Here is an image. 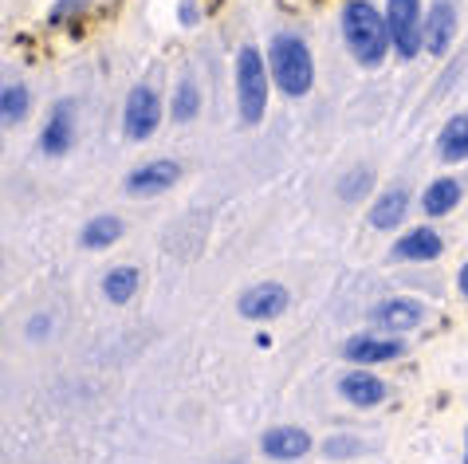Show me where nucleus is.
<instances>
[{"label":"nucleus","mask_w":468,"mask_h":464,"mask_svg":"<svg viewBox=\"0 0 468 464\" xmlns=\"http://www.w3.org/2000/svg\"><path fill=\"white\" fill-rule=\"evenodd\" d=\"M425 303L413 300V295H389V300L374 303L370 307V323L386 331V334H398V331H413L425 323Z\"/></svg>","instance_id":"0eeeda50"},{"label":"nucleus","mask_w":468,"mask_h":464,"mask_svg":"<svg viewBox=\"0 0 468 464\" xmlns=\"http://www.w3.org/2000/svg\"><path fill=\"white\" fill-rule=\"evenodd\" d=\"M441 162H464L468 158V114H452L445 122V131L437 138Z\"/></svg>","instance_id":"a211bd4d"},{"label":"nucleus","mask_w":468,"mask_h":464,"mask_svg":"<svg viewBox=\"0 0 468 464\" xmlns=\"http://www.w3.org/2000/svg\"><path fill=\"white\" fill-rule=\"evenodd\" d=\"M177 177H181V165L174 158H158V162L138 165V170L126 177V193L130 197H158V193L177 185Z\"/></svg>","instance_id":"6e6552de"},{"label":"nucleus","mask_w":468,"mask_h":464,"mask_svg":"<svg viewBox=\"0 0 468 464\" xmlns=\"http://www.w3.org/2000/svg\"><path fill=\"white\" fill-rule=\"evenodd\" d=\"M162 122V102L154 95V87H134L126 95V107H122V131L130 142H146Z\"/></svg>","instance_id":"39448f33"},{"label":"nucleus","mask_w":468,"mask_h":464,"mask_svg":"<svg viewBox=\"0 0 468 464\" xmlns=\"http://www.w3.org/2000/svg\"><path fill=\"white\" fill-rule=\"evenodd\" d=\"M83 5H87V0H59V5L51 8V24H63V20L71 16V12H80Z\"/></svg>","instance_id":"393cba45"},{"label":"nucleus","mask_w":468,"mask_h":464,"mask_svg":"<svg viewBox=\"0 0 468 464\" xmlns=\"http://www.w3.org/2000/svg\"><path fill=\"white\" fill-rule=\"evenodd\" d=\"M343 40L362 68H378L389 51V24L370 0H346L343 5Z\"/></svg>","instance_id":"f257e3e1"},{"label":"nucleus","mask_w":468,"mask_h":464,"mask_svg":"<svg viewBox=\"0 0 468 464\" xmlns=\"http://www.w3.org/2000/svg\"><path fill=\"white\" fill-rule=\"evenodd\" d=\"M24 334H28L32 343H44L48 334H51V315H32L28 327H24Z\"/></svg>","instance_id":"b1692460"},{"label":"nucleus","mask_w":468,"mask_h":464,"mask_svg":"<svg viewBox=\"0 0 468 464\" xmlns=\"http://www.w3.org/2000/svg\"><path fill=\"white\" fill-rule=\"evenodd\" d=\"M28 107H32L28 87L8 83L5 91H0V122H5V126H16V122L28 119Z\"/></svg>","instance_id":"aec40b11"},{"label":"nucleus","mask_w":468,"mask_h":464,"mask_svg":"<svg viewBox=\"0 0 468 464\" xmlns=\"http://www.w3.org/2000/svg\"><path fill=\"white\" fill-rule=\"evenodd\" d=\"M386 24H389V44H394L401 59H413L425 47L421 0H386Z\"/></svg>","instance_id":"20e7f679"},{"label":"nucleus","mask_w":468,"mask_h":464,"mask_svg":"<svg viewBox=\"0 0 468 464\" xmlns=\"http://www.w3.org/2000/svg\"><path fill=\"white\" fill-rule=\"evenodd\" d=\"M406 354V343L401 339H378V334H355V339L343 343V358L355 366H378V363H394V358Z\"/></svg>","instance_id":"1a4fd4ad"},{"label":"nucleus","mask_w":468,"mask_h":464,"mask_svg":"<svg viewBox=\"0 0 468 464\" xmlns=\"http://www.w3.org/2000/svg\"><path fill=\"white\" fill-rule=\"evenodd\" d=\"M181 24H186V28H193V24H197V5H193V0H186V5H181Z\"/></svg>","instance_id":"a878e982"},{"label":"nucleus","mask_w":468,"mask_h":464,"mask_svg":"<svg viewBox=\"0 0 468 464\" xmlns=\"http://www.w3.org/2000/svg\"><path fill=\"white\" fill-rule=\"evenodd\" d=\"M292 307V295L283 283L276 279H264V283H256V288H249L237 300V311L249 319V323H268V319H280L283 311Z\"/></svg>","instance_id":"423d86ee"},{"label":"nucleus","mask_w":468,"mask_h":464,"mask_svg":"<svg viewBox=\"0 0 468 464\" xmlns=\"http://www.w3.org/2000/svg\"><path fill=\"white\" fill-rule=\"evenodd\" d=\"M464 460H468V453H464Z\"/></svg>","instance_id":"cd10ccee"},{"label":"nucleus","mask_w":468,"mask_h":464,"mask_svg":"<svg viewBox=\"0 0 468 464\" xmlns=\"http://www.w3.org/2000/svg\"><path fill=\"white\" fill-rule=\"evenodd\" d=\"M170 114L177 122H193L201 114V87L193 83V79H181L177 83V91L170 99Z\"/></svg>","instance_id":"412c9836"},{"label":"nucleus","mask_w":468,"mask_h":464,"mask_svg":"<svg viewBox=\"0 0 468 464\" xmlns=\"http://www.w3.org/2000/svg\"><path fill=\"white\" fill-rule=\"evenodd\" d=\"M406 205H410V193L394 185V189H386L378 201H374V209H370V225L378 228V232H389L401 216H406Z\"/></svg>","instance_id":"f3484780"},{"label":"nucleus","mask_w":468,"mask_h":464,"mask_svg":"<svg viewBox=\"0 0 468 464\" xmlns=\"http://www.w3.org/2000/svg\"><path fill=\"white\" fill-rule=\"evenodd\" d=\"M457 36V8L452 0H433V8L425 12V51L429 56H445Z\"/></svg>","instance_id":"ddd939ff"},{"label":"nucleus","mask_w":468,"mask_h":464,"mask_svg":"<svg viewBox=\"0 0 468 464\" xmlns=\"http://www.w3.org/2000/svg\"><path fill=\"white\" fill-rule=\"evenodd\" d=\"M457 283H461V295L468 300V260H464V268H461V276H457Z\"/></svg>","instance_id":"bb28decb"},{"label":"nucleus","mask_w":468,"mask_h":464,"mask_svg":"<svg viewBox=\"0 0 468 464\" xmlns=\"http://www.w3.org/2000/svg\"><path fill=\"white\" fill-rule=\"evenodd\" d=\"M268 68L271 79L288 99H303L315 83V63H311V47L303 44V36L295 32H276L268 44Z\"/></svg>","instance_id":"f03ea898"},{"label":"nucleus","mask_w":468,"mask_h":464,"mask_svg":"<svg viewBox=\"0 0 468 464\" xmlns=\"http://www.w3.org/2000/svg\"><path fill=\"white\" fill-rule=\"evenodd\" d=\"M268 68H264V56L260 47L244 44L237 51V107H240V119L244 126H256L264 122L268 114Z\"/></svg>","instance_id":"7ed1b4c3"},{"label":"nucleus","mask_w":468,"mask_h":464,"mask_svg":"<svg viewBox=\"0 0 468 464\" xmlns=\"http://www.w3.org/2000/svg\"><path fill=\"white\" fill-rule=\"evenodd\" d=\"M260 453L268 460H299L311 453V433L299 425H276L260 437Z\"/></svg>","instance_id":"f8f14e48"},{"label":"nucleus","mask_w":468,"mask_h":464,"mask_svg":"<svg viewBox=\"0 0 468 464\" xmlns=\"http://www.w3.org/2000/svg\"><path fill=\"white\" fill-rule=\"evenodd\" d=\"M386 394H389V385L378 378V374H370V370H346L339 378V397L346 406H355V409L382 406Z\"/></svg>","instance_id":"9b49d317"},{"label":"nucleus","mask_w":468,"mask_h":464,"mask_svg":"<svg viewBox=\"0 0 468 464\" xmlns=\"http://www.w3.org/2000/svg\"><path fill=\"white\" fill-rule=\"evenodd\" d=\"M441 252H445V240H441V232H433V228H410L406 237L389 248L394 260H421V264L437 260Z\"/></svg>","instance_id":"4468645a"},{"label":"nucleus","mask_w":468,"mask_h":464,"mask_svg":"<svg viewBox=\"0 0 468 464\" xmlns=\"http://www.w3.org/2000/svg\"><path fill=\"white\" fill-rule=\"evenodd\" d=\"M358 453H367V445H362L358 437L335 433V437L323 441V457H327V460H346V457H358Z\"/></svg>","instance_id":"4be33fe9"},{"label":"nucleus","mask_w":468,"mask_h":464,"mask_svg":"<svg viewBox=\"0 0 468 464\" xmlns=\"http://www.w3.org/2000/svg\"><path fill=\"white\" fill-rule=\"evenodd\" d=\"M461 193L464 189H461L457 177H437V182H429L421 193V209L429 216H449L461 205Z\"/></svg>","instance_id":"2eb2a0df"},{"label":"nucleus","mask_w":468,"mask_h":464,"mask_svg":"<svg viewBox=\"0 0 468 464\" xmlns=\"http://www.w3.org/2000/svg\"><path fill=\"white\" fill-rule=\"evenodd\" d=\"M370 182H374V174H370V170H350V174L343 177V185H339V197H343V201L367 197V193H370Z\"/></svg>","instance_id":"5701e85b"},{"label":"nucleus","mask_w":468,"mask_h":464,"mask_svg":"<svg viewBox=\"0 0 468 464\" xmlns=\"http://www.w3.org/2000/svg\"><path fill=\"white\" fill-rule=\"evenodd\" d=\"M119 237H122V221L111 213H102V216H90L83 225L80 244L87 252H102V248H111V244H119Z\"/></svg>","instance_id":"dca6fc26"},{"label":"nucleus","mask_w":468,"mask_h":464,"mask_svg":"<svg viewBox=\"0 0 468 464\" xmlns=\"http://www.w3.org/2000/svg\"><path fill=\"white\" fill-rule=\"evenodd\" d=\"M71 146H75V102L59 99L40 131V150L51 153V158H59V153H68Z\"/></svg>","instance_id":"9d476101"},{"label":"nucleus","mask_w":468,"mask_h":464,"mask_svg":"<svg viewBox=\"0 0 468 464\" xmlns=\"http://www.w3.org/2000/svg\"><path fill=\"white\" fill-rule=\"evenodd\" d=\"M138 279H142V272L138 268H130V264L111 268V272L102 276V295H107V303H114V307L130 303L138 295Z\"/></svg>","instance_id":"6ab92c4d"}]
</instances>
